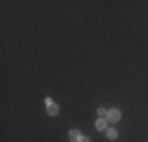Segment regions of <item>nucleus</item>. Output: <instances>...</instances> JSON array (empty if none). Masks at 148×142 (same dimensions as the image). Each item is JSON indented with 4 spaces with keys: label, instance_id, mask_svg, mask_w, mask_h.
I'll return each instance as SVG.
<instances>
[{
    "label": "nucleus",
    "instance_id": "nucleus-3",
    "mask_svg": "<svg viewBox=\"0 0 148 142\" xmlns=\"http://www.w3.org/2000/svg\"><path fill=\"white\" fill-rule=\"evenodd\" d=\"M95 126H96V130H107V120H106V119H99V120H96Z\"/></svg>",
    "mask_w": 148,
    "mask_h": 142
},
{
    "label": "nucleus",
    "instance_id": "nucleus-8",
    "mask_svg": "<svg viewBox=\"0 0 148 142\" xmlns=\"http://www.w3.org/2000/svg\"><path fill=\"white\" fill-rule=\"evenodd\" d=\"M49 104H52V99L51 98H46V106H49Z\"/></svg>",
    "mask_w": 148,
    "mask_h": 142
},
{
    "label": "nucleus",
    "instance_id": "nucleus-4",
    "mask_svg": "<svg viewBox=\"0 0 148 142\" xmlns=\"http://www.w3.org/2000/svg\"><path fill=\"white\" fill-rule=\"evenodd\" d=\"M68 136H69V139H71L73 142H77V141H79V137H80V133H79V130H71Z\"/></svg>",
    "mask_w": 148,
    "mask_h": 142
},
{
    "label": "nucleus",
    "instance_id": "nucleus-2",
    "mask_svg": "<svg viewBox=\"0 0 148 142\" xmlns=\"http://www.w3.org/2000/svg\"><path fill=\"white\" fill-rule=\"evenodd\" d=\"M46 109H47L49 115H57V114H58V106L54 104V103H52V104H49V106H46Z\"/></svg>",
    "mask_w": 148,
    "mask_h": 142
},
{
    "label": "nucleus",
    "instance_id": "nucleus-6",
    "mask_svg": "<svg viewBox=\"0 0 148 142\" xmlns=\"http://www.w3.org/2000/svg\"><path fill=\"white\" fill-rule=\"evenodd\" d=\"M98 115L106 117V115H107V111H106V109H98Z\"/></svg>",
    "mask_w": 148,
    "mask_h": 142
},
{
    "label": "nucleus",
    "instance_id": "nucleus-5",
    "mask_svg": "<svg viewBox=\"0 0 148 142\" xmlns=\"http://www.w3.org/2000/svg\"><path fill=\"white\" fill-rule=\"evenodd\" d=\"M106 136H107L109 139H117L118 134H117V131H115V130H112V128H107V130H106Z\"/></svg>",
    "mask_w": 148,
    "mask_h": 142
},
{
    "label": "nucleus",
    "instance_id": "nucleus-1",
    "mask_svg": "<svg viewBox=\"0 0 148 142\" xmlns=\"http://www.w3.org/2000/svg\"><path fill=\"white\" fill-rule=\"evenodd\" d=\"M107 120H110V122H118L120 117H121V112L118 111V109H110V111H107Z\"/></svg>",
    "mask_w": 148,
    "mask_h": 142
},
{
    "label": "nucleus",
    "instance_id": "nucleus-7",
    "mask_svg": "<svg viewBox=\"0 0 148 142\" xmlns=\"http://www.w3.org/2000/svg\"><path fill=\"white\" fill-rule=\"evenodd\" d=\"M77 142H90V139H88V137H84V136H80V137H79V141H77Z\"/></svg>",
    "mask_w": 148,
    "mask_h": 142
}]
</instances>
